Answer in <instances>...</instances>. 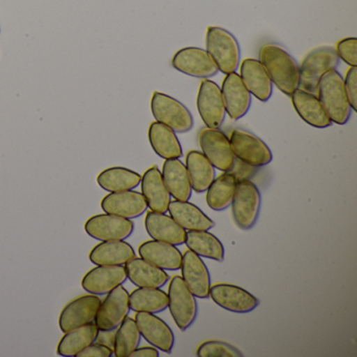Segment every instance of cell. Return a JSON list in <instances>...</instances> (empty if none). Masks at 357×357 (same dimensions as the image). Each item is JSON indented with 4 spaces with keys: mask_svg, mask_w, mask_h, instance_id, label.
<instances>
[{
    "mask_svg": "<svg viewBox=\"0 0 357 357\" xmlns=\"http://www.w3.org/2000/svg\"><path fill=\"white\" fill-rule=\"evenodd\" d=\"M229 143L235 158L255 168L267 166L273 160L271 150L265 142L243 129L231 131Z\"/></svg>",
    "mask_w": 357,
    "mask_h": 357,
    "instance_id": "cell-8",
    "label": "cell"
},
{
    "mask_svg": "<svg viewBox=\"0 0 357 357\" xmlns=\"http://www.w3.org/2000/svg\"><path fill=\"white\" fill-rule=\"evenodd\" d=\"M114 355V350L103 346V344L93 342L89 347L81 351L77 357H112Z\"/></svg>",
    "mask_w": 357,
    "mask_h": 357,
    "instance_id": "cell-42",
    "label": "cell"
},
{
    "mask_svg": "<svg viewBox=\"0 0 357 357\" xmlns=\"http://www.w3.org/2000/svg\"><path fill=\"white\" fill-rule=\"evenodd\" d=\"M256 171L257 168H255V167L250 166V165L236 158L235 165H234L233 169L229 171V173L235 177L236 181H240L252 178L256 174Z\"/></svg>",
    "mask_w": 357,
    "mask_h": 357,
    "instance_id": "cell-41",
    "label": "cell"
},
{
    "mask_svg": "<svg viewBox=\"0 0 357 357\" xmlns=\"http://www.w3.org/2000/svg\"><path fill=\"white\" fill-rule=\"evenodd\" d=\"M135 323L146 342L162 352L171 353L175 344L174 333L166 321L154 313L137 312Z\"/></svg>",
    "mask_w": 357,
    "mask_h": 357,
    "instance_id": "cell-15",
    "label": "cell"
},
{
    "mask_svg": "<svg viewBox=\"0 0 357 357\" xmlns=\"http://www.w3.org/2000/svg\"><path fill=\"white\" fill-rule=\"evenodd\" d=\"M168 298V308L177 327L181 331L189 329L197 317V300L179 275L171 280Z\"/></svg>",
    "mask_w": 357,
    "mask_h": 357,
    "instance_id": "cell-7",
    "label": "cell"
},
{
    "mask_svg": "<svg viewBox=\"0 0 357 357\" xmlns=\"http://www.w3.org/2000/svg\"><path fill=\"white\" fill-rule=\"evenodd\" d=\"M160 356V352L158 349L155 347H142L139 348L137 347L132 353H131L129 357H158Z\"/></svg>",
    "mask_w": 357,
    "mask_h": 357,
    "instance_id": "cell-44",
    "label": "cell"
},
{
    "mask_svg": "<svg viewBox=\"0 0 357 357\" xmlns=\"http://www.w3.org/2000/svg\"><path fill=\"white\" fill-rule=\"evenodd\" d=\"M185 168L189 174L192 190L196 193L206 192L216 177L214 166L202 152L196 150H192L188 153Z\"/></svg>",
    "mask_w": 357,
    "mask_h": 357,
    "instance_id": "cell-31",
    "label": "cell"
},
{
    "mask_svg": "<svg viewBox=\"0 0 357 357\" xmlns=\"http://www.w3.org/2000/svg\"><path fill=\"white\" fill-rule=\"evenodd\" d=\"M114 338H116V330H99L96 342L114 350Z\"/></svg>",
    "mask_w": 357,
    "mask_h": 357,
    "instance_id": "cell-43",
    "label": "cell"
},
{
    "mask_svg": "<svg viewBox=\"0 0 357 357\" xmlns=\"http://www.w3.org/2000/svg\"><path fill=\"white\" fill-rule=\"evenodd\" d=\"M162 175L171 197L179 202H189L193 190L185 165L179 158L166 160Z\"/></svg>",
    "mask_w": 357,
    "mask_h": 357,
    "instance_id": "cell-28",
    "label": "cell"
},
{
    "mask_svg": "<svg viewBox=\"0 0 357 357\" xmlns=\"http://www.w3.org/2000/svg\"><path fill=\"white\" fill-rule=\"evenodd\" d=\"M148 135L152 149L160 158L173 160L183 155V147L176 133L166 125L158 122L152 123Z\"/></svg>",
    "mask_w": 357,
    "mask_h": 357,
    "instance_id": "cell-30",
    "label": "cell"
},
{
    "mask_svg": "<svg viewBox=\"0 0 357 357\" xmlns=\"http://www.w3.org/2000/svg\"><path fill=\"white\" fill-rule=\"evenodd\" d=\"M344 86L353 112H357V68H351L347 72Z\"/></svg>",
    "mask_w": 357,
    "mask_h": 357,
    "instance_id": "cell-40",
    "label": "cell"
},
{
    "mask_svg": "<svg viewBox=\"0 0 357 357\" xmlns=\"http://www.w3.org/2000/svg\"><path fill=\"white\" fill-rule=\"evenodd\" d=\"M210 296L221 308L235 313H248L259 306V300L248 290L231 284H217L210 289Z\"/></svg>",
    "mask_w": 357,
    "mask_h": 357,
    "instance_id": "cell-17",
    "label": "cell"
},
{
    "mask_svg": "<svg viewBox=\"0 0 357 357\" xmlns=\"http://www.w3.org/2000/svg\"><path fill=\"white\" fill-rule=\"evenodd\" d=\"M125 269L127 279L137 287L162 288L170 279L164 269L137 257L125 264Z\"/></svg>",
    "mask_w": 357,
    "mask_h": 357,
    "instance_id": "cell-26",
    "label": "cell"
},
{
    "mask_svg": "<svg viewBox=\"0 0 357 357\" xmlns=\"http://www.w3.org/2000/svg\"><path fill=\"white\" fill-rule=\"evenodd\" d=\"M206 52L225 75L236 73L241 61V49L237 38L225 29L210 26L206 31Z\"/></svg>",
    "mask_w": 357,
    "mask_h": 357,
    "instance_id": "cell-3",
    "label": "cell"
},
{
    "mask_svg": "<svg viewBox=\"0 0 357 357\" xmlns=\"http://www.w3.org/2000/svg\"><path fill=\"white\" fill-rule=\"evenodd\" d=\"M101 208L107 214L132 220L145 214L148 204L143 194L129 190L108 194L102 199Z\"/></svg>",
    "mask_w": 357,
    "mask_h": 357,
    "instance_id": "cell-18",
    "label": "cell"
},
{
    "mask_svg": "<svg viewBox=\"0 0 357 357\" xmlns=\"http://www.w3.org/2000/svg\"><path fill=\"white\" fill-rule=\"evenodd\" d=\"M197 356L199 357H240L242 353L235 347L227 342L211 340L206 342L198 348Z\"/></svg>",
    "mask_w": 357,
    "mask_h": 357,
    "instance_id": "cell-38",
    "label": "cell"
},
{
    "mask_svg": "<svg viewBox=\"0 0 357 357\" xmlns=\"http://www.w3.org/2000/svg\"><path fill=\"white\" fill-rule=\"evenodd\" d=\"M290 97L296 114L305 123L319 129H325L331 126V120L326 114L319 98L314 93L298 89L291 93Z\"/></svg>",
    "mask_w": 357,
    "mask_h": 357,
    "instance_id": "cell-22",
    "label": "cell"
},
{
    "mask_svg": "<svg viewBox=\"0 0 357 357\" xmlns=\"http://www.w3.org/2000/svg\"><path fill=\"white\" fill-rule=\"evenodd\" d=\"M168 294L160 288L139 287L129 294L130 310L135 312L160 313L168 308Z\"/></svg>",
    "mask_w": 357,
    "mask_h": 357,
    "instance_id": "cell-34",
    "label": "cell"
},
{
    "mask_svg": "<svg viewBox=\"0 0 357 357\" xmlns=\"http://www.w3.org/2000/svg\"><path fill=\"white\" fill-rule=\"evenodd\" d=\"M317 93L332 123L344 125L349 122L353 110L344 91V79L337 70H329L321 76Z\"/></svg>",
    "mask_w": 357,
    "mask_h": 357,
    "instance_id": "cell-2",
    "label": "cell"
},
{
    "mask_svg": "<svg viewBox=\"0 0 357 357\" xmlns=\"http://www.w3.org/2000/svg\"><path fill=\"white\" fill-rule=\"evenodd\" d=\"M130 312L129 292L120 285L101 301L93 323L99 330H116Z\"/></svg>",
    "mask_w": 357,
    "mask_h": 357,
    "instance_id": "cell-11",
    "label": "cell"
},
{
    "mask_svg": "<svg viewBox=\"0 0 357 357\" xmlns=\"http://www.w3.org/2000/svg\"><path fill=\"white\" fill-rule=\"evenodd\" d=\"M221 93L225 112L231 120H240L248 114L252 106V95L244 85L240 75L237 73L227 75L222 82Z\"/></svg>",
    "mask_w": 357,
    "mask_h": 357,
    "instance_id": "cell-16",
    "label": "cell"
},
{
    "mask_svg": "<svg viewBox=\"0 0 357 357\" xmlns=\"http://www.w3.org/2000/svg\"><path fill=\"white\" fill-rule=\"evenodd\" d=\"M260 60L269 79L284 95L300 89V66L281 45L267 43L261 47Z\"/></svg>",
    "mask_w": 357,
    "mask_h": 357,
    "instance_id": "cell-1",
    "label": "cell"
},
{
    "mask_svg": "<svg viewBox=\"0 0 357 357\" xmlns=\"http://www.w3.org/2000/svg\"><path fill=\"white\" fill-rule=\"evenodd\" d=\"M145 227L148 235L156 241L167 242L175 246L185 244L187 231L166 213H148Z\"/></svg>",
    "mask_w": 357,
    "mask_h": 357,
    "instance_id": "cell-21",
    "label": "cell"
},
{
    "mask_svg": "<svg viewBox=\"0 0 357 357\" xmlns=\"http://www.w3.org/2000/svg\"><path fill=\"white\" fill-rule=\"evenodd\" d=\"M139 333L135 319L127 317L116 329L114 355L116 357H129L141 344Z\"/></svg>",
    "mask_w": 357,
    "mask_h": 357,
    "instance_id": "cell-37",
    "label": "cell"
},
{
    "mask_svg": "<svg viewBox=\"0 0 357 357\" xmlns=\"http://www.w3.org/2000/svg\"><path fill=\"white\" fill-rule=\"evenodd\" d=\"M142 194L152 212H168L171 195L165 185L162 172L158 167H152L142 176Z\"/></svg>",
    "mask_w": 357,
    "mask_h": 357,
    "instance_id": "cell-25",
    "label": "cell"
},
{
    "mask_svg": "<svg viewBox=\"0 0 357 357\" xmlns=\"http://www.w3.org/2000/svg\"><path fill=\"white\" fill-rule=\"evenodd\" d=\"M185 245L199 257L222 262L225 260V246L220 240L208 231H188Z\"/></svg>",
    "mask_w": 357,
    "mask_h": 357,
    "instance_id": "cell-35",
    "label": "cell"
},
{
    "mask_svg": "<svg viewBox=\"0 0 357 357\" xmlns=\"http://www.w3.org/2000/svg\"><path fill=\"white\" fill-rule=\"evenodd\" d=\"M181 273L190 291L198 298H208L210 296L211 275L208 267L199 256L192 250H187L183 255Z\"/></svg>",
    "mask_w": 357,
    "mask_h": 357,
    "instance_id": "cell-20",
    "label": "cell"
},
{
    "mask_svg": "<svg viewBox=\"0 0 357 357\" xmlns=\"http://www.w3.org/2000/svg\"><path fill=\"white\" fill-rule=\"evenodd\" d=\"M126 281L127 273L124 266L97 265L85 273L81 285L87 294L100 296H106Z\"/></svg>",
    "mask_w": 357,
    "mask_h": 357,
    "instance_id": "cell-19",
    "label": "cell"
},
{
    "mask_svg": "<svg viewBox=\"0 0 357 357\" xmlns=\"http://www.w3.org/2000/svg\"><path fill=\"white\" fill-rule=\"evenodd\" d=\"M261 204L262 197L258 187L250 179L238 181L231 204L236 225L243 231L252 229L258 221Z\"/></svg>",
    "mask_w": 357,
    "mask_h": 357,
    "instance_id": "cell-5",
    "label": "cell"
},
{
    "mask_svg": "<svg viewBox=\"0 0 357 357\" xmlns=\"http://www.w3.org/2000/svg\"><path fill=\"white\" fill-rule=\"evenodd\" d=\"M168 212L185 231H210L215 227L214 221L208 215L189 202H171Z\"/></svg>",
    "mask_w": 357,
    "mask_h": 357,
    "instance_id": "cell-29",
    "label": "cell"
},
{
    "mask_svg": "<svg viewBox=\"0 0 357 357\" xmlns=\"http://www.w3.org/2000/svg\"><path fill=\"white\" fill-rule=\"evenodd\" d=\"M151 112L156 122L166 125L175 133H187L194 127L193 116L187 106L166 93H153Z\"/></svg>",
    "mask_w": 357,
    "mask_h": 357,
    "instance_id": "cell-4",
    "label": "cell"
},
{
    "mask_svg": "<svg viewBox=\"0 0 357 357\" xmlns=\"http://www.w3.org/2000/svg\"><path fill=\"white\" fill-rule=\"evenodd\" d=\"M197 108L200 118L208 128L219 129L225 123V112L221 89L214 81L204 79L197 96Z\"/></svg>",
    "mask_w": 357,
    "mask_h": 357,
    "instance_id": "cell-12",
    "label": "cell"
},
{
    "mask_svg": "<svg viewBox=\"0 0 357 357\" xmlns=\"http://www.w3.org/2000/svg\"><path fill=\"white\" fill-rule=\"evenodd\" d=\"M336 55L351 68H357V39L355 37L342 39L336 45Z\"/></svg>",
    "mask_w": 357,
    "mask_h": 357,
    "instance_id": "cell-39",
    "label": "cell"
},
{
    "mask_svg": "<svg viewBox=\"0 0 357 357\" xmlns=\"http://www.w3.org/2000/svg\"><path fill=\"white\" fill-rule=\"evenodd\" d=\"M98 329L95 323L87 324L66 332L57 347V354L63 357H75L89 344L96 342Z\"/></svg>",
    "mask_w": 357,
    "mask_h": 357,
    "instance_id": "cell-33",
    "label": "cell"
},
{
    "mask_svg": "<svg viewBox=\"0 0 357 357\" xmlns=\"http://www.w3.org/2000/svg\"><path fill=\"white\" fill-rule=\"evenodd\" d=\"M172 66L183 74L204 80L216 76L219 72L208 52L200 47H185L177 52Z\"/></svg>",
    "mask_w": 357,
    "mask_h": 357,
    "instance_id": "cell-14",
    "label": "cell"
},
{
    "mask_svg": "<svg viewBox=\"0 0 357 357\" xmlns=\"http://www.w3.org/2000/svg\"><path fill=\"white\" fill-rule=\"evenodd\" d=\"M133 258H135V248L125 240L101 241L89 254L93 264L106 266H124Z\"/></svg>",
    "mask_w": 357,
    "mask_h": 357,
    "instance_id": "cell-27",
    "label": "cell"
},
{
    "mask_svg": "<svg viewBox=\"0 0 357 357\" xmlns=\"http://www.w3.org/2000/svg\"><path fill=\"white\" fill-rule=\"evenodd\" d=\"M238 181L229 172L223 173L214 179L212 185L206 190V202L212 210L216 212L229 208L235 195Z\"/></svg>",
    "mask_w": 357,
    "mask_h": 357,
    "instance_id": "cell-36",
    "label": "cell"
},
{
    "mask_svg": "<svg viewBox=\"0 0 357 357\" xmlns=\"http://www.w3.org/2000/svg\"><path fill=\"white\" fill-rule=\"evenodd\" d=\"M141 181L142 175L124 167L105 169L97 177L99 187L109 193L135 190L141 185Z\"/></svg>",
    "mask_w": 357,
    "mask_h": 357,
    "instance_id": "cell-32",
    "label": "cell"
},
{
    "mask_svg": "<svg viewBox=\"0 0 357 357\" xmlns=\"http://www.w3.org/2000/svg\"><path fill=\"white\" fill-rule=\"evenodd\" d=\"M141 258L164 271H176L181 269L183 255L181 250L167 242L146 241L139 248Z\"/></svg>",
    "mask_w": 357,
    "mask_h": 357,
    "instance_id": "cell-24",
    "label": "cell"
},
{
    "mask_svg": "<svg viewBox=\"0 0 357 357\" xmlns=\"http://www.w3.org/2000/svg\"><path fill=\"white\" fill-rule=\"evenodd\" d=\"M340 58L331 47H321L308 54L300 66V89L317 93L319 79L329 70H336Z\"/></svg>",
    "mask_w": 357,
    "mask_h": 357,
    "instance_id": "cell-6",
    "label": "cell"
},
{
    "mask_svg": "<svg viewBox=\"0 0 357 357\" xmlns=\"http://www.w3.org/2000/svg\"><path fill=\"white\" fill-rule=\"evenodd\" d=\"M101 298L95 294H85L70 301L59 315V328L62 332L70 331L95 321Z\"/></svg>",
    "mask_w": 357,
    "mask_h": 357,
    "instance_id": "cell-13",
    "label": "cell"
},
{
    "mask_svg": "<svg viewBox=\"0 0 357 357\" xmlns=\"http://www.w3.org/2000/svg\"><path fill=\"white\" fill-rule=\"evenodd\" d=\"M202 153L215 169L229 172L235 165L236 158L227 135L219 129L204 128L199 133Z\"/></svg>",
    "mask_w": 357,
    "mask_h": 357,
    "instance_id": "cell-9",
    "label": "cell"
},
{
    "mask_svg": "<svg viewBox=\"0 0 357 357\" xmlns=\"http://www.w3.org/2000/svg\"><path fill=\"white\" fill-rule=\"evenodd\" d=\"M240 77L250 95L257 100L265 103L271 99L273 84L259 60L252 58L243 60L240 68Z\"/></svg>",
    "mask_w": 357,
    "mask_h": 357,
    "instance_id": "cell-23",
    "label": "cell"
},
{
    "mask_svg": "<svg viewBox=\"0 0 357 357\" xmlns=\"http://www.w3.org/2000/svg\"><path fill=\"white\" fill-rule=\"evenodd\" d=\"M84 231L89 237L99 241L126 240L135 231V223L130 219L116 215L98 214L85 222Z\"/></svg>",
    "mask_w": 357,
    "mask_h": 357,
    "instance_id": "cell-10",
    "label": "cell"
}]
</instances>
